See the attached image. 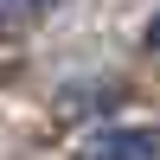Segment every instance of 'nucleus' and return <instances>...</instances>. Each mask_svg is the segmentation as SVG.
<instances>
[{
    "instance_id": "nucleus-2",
    "label": "nucleus",
    "mask_w": 160,
    "mask_h": 160,
    "mask_svg": "<svg viewBox=\"0 0 160 160\" xmlns=\"http://www.w3.org/2000/svg\"><path fill=\"white\" fill-rule=\"evenodd\" d=\"M45 7H58V0H0V26H19V19H32Z\"/></svg>"
},
{
    "instance_id": "nucleus-1",
    "label": "nucleus",
    "mask_w": 160,
    "mask_h": 160,
    "mask_svg": "<svg viewBox=\"0 0 160 160\" xmlns=\"http://www.w3.org/2000/svg\"><path fill=\"white\" fill-rule=\"evenodd\" d=\"M77 160H160V128L148 122H109V128H90Z\"/></svg>"
},
{
    "instance_id": "nucleus-3",
    "label": "nucleus",
    "mask_w": 160,
    "mask_h": 160,
    "mask_svg": "<svg viewBox=\"0 0 160 160\" xmlns=\"http://www.w3.org/2000/svg\"><path fill=\"white\" fill-rule=\"evenodd\" d=\"M141 38H148V51L160 58V7H154V19H148V32H141Z\"/></svg>"
}]
</instances>
